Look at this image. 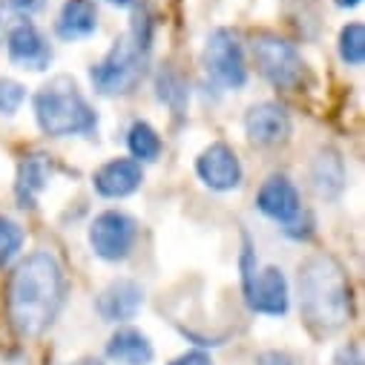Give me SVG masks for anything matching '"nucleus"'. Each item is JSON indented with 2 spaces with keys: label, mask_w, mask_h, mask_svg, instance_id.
<instances>
[{
  "label": "nucleus",
  "mask_w": 365,
  "mask_h": 365,
  "mask_svg": "<svg viewBox=\"0 0 365 365\" xmlns=\"http://www.w3.org/2000/svg\"><path fill=\"white\" fill-rule=\"evenodd\" d=\"M150 41H153V24L147 15L138 12L130 35L118 38L113 49L89 69V81H93L98 96H110V98L130 96L144 81L150 61Z\"/></svg>",
  "instance_id": "obj_3"
},
{
  "label": "nucleus",
  "mask_w": 365,
  "mask_h": 365,
  "mask_svg": "<svg viewBox=\"0 0 365 365\" xmlns=\"http://www.w3.org/2000/svg\"><path fill=\"white\" fill-rule=\"evenodd\" d=\"M38 127L52 138L86 135L98 127V113L89 107L81 86L69 75L49 78L32 98Z\"/></svg>",
  "instance_id": "obj_4"
},
{
  "label": "nucleus",
  "mask_w": 365,
  "mask_h": 365,
  "mask_svg": "<svg viewBox=\"0 0 365 365\" xmlns=\"http://www.w3.org/2000/svg\"><path fill=\"white\" fill-rule=\"evenodd\" d=\"M245 297L250 311L264 314V317H285L291 305V291L282 267L267 264L262 270L245 273Z\"/></svg>",
  "instance_id": "obj_8"
},
{
  "label": "nucleus",
  "mask_w": 365,
  "mask_h": 365,
  "mask_svg": "<svg viewBox=\"0 0 365 365\" xmlns=\"http://www.w3.org/2000/svg\"><path fill=\"white\" fill-rule=\"evenodd\" d=\"M253 58H256L262 78L277 89H285V93L299 89L308 78V66L299 49L279 35H259L253 41Z\"/></svg>",
  "instance_id": "obj_5"
},
{
  "label": "nucleus",
  "mask_w": 365,
  "mask_h": 365,
  "mask_svg": "<svg viewBox=\"0 0 365 365\" xmlns=\"http://www.w3.org/2000/svg\"><path fill=\"white\" fill-rule=\"evenodd\" d=\"M69 365H104V362L96 359V356H81V359H75V362H69Z\"/></svg>",
  "instance_id": "obj_29"
},
{
  "label": "nucleus",
  "mask_w": 365,
  "mask_h": 365,
  "mask_svg": "<svg viewBox=\"0 0 365 365\" xmlns=\"http://www.w3.org/2000/svg\"><path fill=\"white\" fill-rule=\"evenodd\" d=\"M285 233H288L291 239H302V242H308V239L314 236V216H311V213H299L294 222L285 225Z\"/></svg>",
  "instance_id": "obj_24"
},
{
  "label": "nucleus",
  "mask_w": 365,
  "mask_h": 365,
  "mask_svg": "<svg viewBox=\"0 0 365 365\" xmlns=\"http://www.w3.org/2000/svg\"><path fill=\"white\" fill-rule=\"evenodd\" d=\"M66 302V273L49 250L29 253L9 277L6 314L21 336L46 334Z\"/></svg>",
  "instance_id": "obj_1"
},
{
  "label": "nucleus",
  "mask_w": 365,
  "mask_h": 365,
  "mask_svg": "<svg viewBox=\"0 0 365 365\" xmlns=\"http://www.w3.org/2000/svg\"><path fill=\"white\" fill-rule=\"evenodd\" d=\"M49 170H52V161L43 153H32L21 161L18 181H15V196H18L21 207H35L38 205V196L46 190Z\"/></svg>",
  "instance_id": "obj_18"
},
{
  "label": "nucleus",
  "mask_w": 365,
  "mask_h": 365,
  "mask_svg": "<svg viewBox=\"0 0 365 365\" xmlns=\"http://www.w3.org/2000/svg\"><path fill=\"white\" fill-rule=\"evenodd\" d=\"M24 98H26L24 83H18L12 78H0V113L15 115L21 110V104H24Z\"/></svg>",
  "instance_id": "obj_23"
},
{
  "label": "nucleus",
  "mask_w": 365,
  "mask_h": 365,
  "mask_svg": "<svg viewBox=\"0 0 365 365\" xmlns=\"http://www.w3.org/2000/svg\"><path fill=\"white\" fill-rule=\"evenodd\" d=\"M107 4H113V6H133L135 0H107Z\"/></svg>",
  "instance_id": "obj_31"
},
{
  "label": "nucleus",
  "mask_w": 365,
  "mask_h": 365,
  "mask_svg": "<svg viewBox=\"0 0 365 365\" xmlns=\"http://www.w3.org/2000/svg\"><path fill=\"white\" fill-rule=\"evenodd\" d=\"M311 185L317 190L319 199L325 202H334L342 196L345 185H348V170H345V161L336 150L325 147L314 155L311 161Z\"/></svg>",
  "instance_id": "obj_15"
},
{
  "label": "nucleus",
  "mask_w": 365,
  "mask_h": 365,
  "mask_svg": "<svg viewBox=\"0 0 365 365\" xmlns=\"http://www.w3.org/2000/svg\"><path fill=\"white\" fill-rule=\"evenodd\" d=\"M334 365H362V354H359V348H356V345H345V348H339L336 356H334Z\"/></svg>",
  "instance_id": "obj_26"
},
{
  "label": "nucleus",
  "mask_w": 365,
  "mask_h": 365,
  "mask_svg": "<svg viewBox=\"0 0 365 365\" xmlns=\"http://www.w3.org/2000/svg\"><path fill=\"white\" fill-rule=\"evenodd\" d=\"M98 317L104 322H130L138 317V311L144 308V288L135 279H113L101 294H98Z\"/></svg>",
  "instance_id": "obj_13"
},
{
  "label": "nucleus",
  "mask_w": 365,
  "mask_h": 365,
  "mask_svg": "<svg viewBox=\"0 0 365 365\" xmlns=\"http://www.w3.org/2000/svg\"><path fill=\"white\" fill-rule=\"evenodd\" d=\"M256 207L270 222L288 225L302 213V199H299V190L294 187V181L288 175L273 173L264 178V185L256 193Z\"/></svg>",
  "instance_id": "obj_12"
},
{
  "label": "nucleus",
  "mask_w": 365,
  "mask_h": 365,
  "mask_svg": "<svg viewBox=\"0 0 365 365\" xmlns=\"http://www.w3.org/2000/svg\"><path fill=\"white\" fill-rule=\"evenodd\" d=\"M299 314L311 331L328 336L342 331L354 317V294L345 267L328 256L314 253L299 264Z\"/></svg>",
  "instance_id": "obj_2"
},
{
  "label": "nucleus",
  "mask_w": 365,
  "mask_h": 365,
  "mask_svg": "<svg viewBox=\"0 0 365 365\" xmlns=\"http://www.w3.org/2000/svg\"><path fill=\"white\" fill-rule=\"evenodd\" d=\"M256 365H294V359L285 351H262L256 356Z\"/></svg>",
  "instance_id": "obj_27"
},
{
  "label": "nucleus",
  "mask_w": 365,
  "mask_h": 365,
  "mask_svg": "<svg viewBox=\"0 0 365 365\" xmlns=\"http://www.w3.org/2000/svg\"><path fill=\"white\" fill-rule=\"evenodd\" d=\"M158 98L167 101L173 110H178L181 104H185V98H187L185 83H181V78H178L173 69L161 72V78H158Z\"/></svg>",
  "instance_id": "obj_22"
},
{
  "label": "nucleus",
  "mask_w": 365,
  "mask_h": 365,
  "mask_svg": "<svg viewBox=\"0 0 365 365\" xmlns=\"http://www.w3.org/2000/svg\"><path fill=\"white\" fill-rule=\"evenodd\" d=\"M144 181V170L135 158H113L101 164L93 175V187L101 199H127Z\"/></svg>",
  "instance_id": "obj_14"
},
{
  "label": "nucleus",
  "mask_w": 365,
  "mask_h": 365,
  "mask_svg": "<svg viewBox=\"0 0 365 365\" xmlns=\"http://www.w3.org/2000/svg\"><path fill=\"white\" fill-rule=\"evenodd\" d=\"M6 52H9V61L15 66L29 69V72H43L52 63V46H49V41L29 21H21V24H15L9 29V35H6Z\"/></svg>",
  "instance_id": "obj_11"
},
{
  "label": "nucleus",
  "mask_w": 365,
  "mask_h": 365,
  "mask_svg": "<svg viewBox=\"0 0 365 365\" xmlns=\"http://www.w3.org/2000/svg\"><path fill=\"white\" fill-rule=\"evenodd\" d=\"M294 133V121L288 115V110L277 101H259L245 113V135L250 144L273 150L288 144Z\"/></svg>",
  "instance_id": "obj_9"
},
{
  "label": "nucleus",
  "mask_w": 365,
  "mask_h": 365,
  "mask_svg": "<svg viewBox=\"0 0 365 365\" xmlns=\"http://www.w3.org/2000/svg\"><path fill=\"white\" fill-rule=\"evenodd\" d=\"M336 52L342 58V63L348 66H362L365 63V26L359 21L345 24L336 41Z\"/></svg>",
  "instance_id": "obj_20"
},
{
  "label": "nucleus",
  "mask_w": 365,
  "mask_h": 365,
  "mask_svg": "<svg viewBox=\"0 0 365 365\" xmlns=\"http://www.w3.org/2000/svg\"><path fill=\"white\" fill-rule=\"evenodd\" d=\"M98 29L96 0H63L55 21V32L61 41H83Z\"/></svg>",
  "instance_id": "obj_16"
},
{
  "label": "nucleus",
  "mask_w": 365,
  "mask_h": 365,
  "mask_svg": "<svg viewBox=\"0 0 365 365\" xmlns=\"http://www.w3.org/2000/svg\"><path fill=\"white\" fill-rule=\"evenodd\" d=\"M24 247V227L9 216H0V267L9 264Z\"/></svg>",
  "instance_id": "obj_21"
},
{
  "label": "nucleus",
  "mask_w": 365,
  "mask_h": 365,
  "mask_svg": "<svg viewBox=\"0 0 365 365\" xmlns=\"http://www.w3.org/2000/svg\"><path fill=\"white\" fill-rule=\"evenodd\" d=\"M9 6L15 12H21V15H35V12H41L46 6V0H9Z\"/></svg>",
  "instance_id": "obj_28"
},
{
  "label": "nucleus",
  "mask_w": 365,
  "mask_h": 365,
  "mask_svg": "<svg viewBox=\"0 0 365 365\" xmlns=\"http://www.w3.org/2000/svg\"><path fill=\"white\" fill-rule=\"evenodd\" d=\"M196 175L202 178V185L216 190V193H227L236 190L242 185V161L236 155V150L225 141H213L210 147H205L196 158Z\"/></svg>",
  "instance_id": "obj_10"
},
{
  "label": "nucleus",
  "mask_w": 365,
  "mask_h": 365,
  "mask_svg": "<svg viewBox=\"0 0 365 365\" xmlns=\"http://www.w3.org/2000/svg\"><path fill=\"white\" fill-rule=\"evenodd\" d=\"M107 356L118 365H150L155 356V348L144 331L118 328L107 342Z\"/></svg>",
  "instance_id": "obj_17"
},
{
  "label": "nucleus",
  "mask_w": 365,
  "mask_h": 365,
  "mask_svg": "<svg viewBox=\"0 0 365 365\" xmlns=\"http://www.w3.org/2000/svg\"><path fill=\"white\" fill-rule=\"evenodd\" d=\"M334 4L339 6V9H354V6H359L362 0H334Z\"/></svg>",
  "instance_id": "obj_30"
},
{
  "label": "nucleus",
  "mask_w": 365,
  "mask_h": 365,
  "mask_svg": "<svg viewBox=\"0 0 365 365\" xmlns=\"http://www.w3.org/2000/svg\"><path fill=\"white\" fill-rule=\"evenodd\" d=\"M170 365H213V359L205 351H185L175 359H170Z\"/></svg>",
  "instance_id": "obj_25"
},
{
  "label": "nucleus",
  "mask_w": 365,
  "mask_h": 365,
  "mask_svg": "<svg viewBox=\"0 0 365 365\" xmlns=\"http://www.w3.org/2000/svg\"><path fill=\"white\" fill-rule=\"evenodd\" d=\"M205 69L225 89H242L247 83V63L239 38L230 29H213L205 43Z\"/></svg>",
  "instance_id": "obj_7"
},
{
  "label": "nucleus",
  "mask_w": 365,
  "mask_h": 365,
  "mask_svg": "<svg viewBox=\"0 0 365 365\" xmlns=\"http://www.w3.org/2000/svg\"><path fill=\"white\" fill-rule=\"evenodd\" d=\"M89 247L104 262H124L130 259L138 242V222L121 210H104L89 225Z\"/></svg>",
  "instance_id": "obj_6"
},
{
  "label": "nucleus",
  "mask_w": 365,
  "mask_h": 365,
  "mask_svg": "<svg viewBox=\"0 0 365 365\" xmlns=\"http://www.w3.org/2000/svg\"><path fill=\"white\" fill-rule=\"evenodd\" d=\"M127 147H130L133 158L141 164V161H158L164 144H161V135L155 133L153 124L135 121V124L130 127V133H127Z\"/></svg>",
  "instance_id": "obj_19"
}]
</instances>
